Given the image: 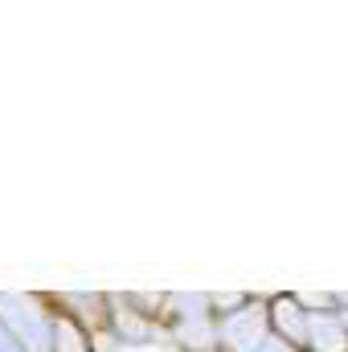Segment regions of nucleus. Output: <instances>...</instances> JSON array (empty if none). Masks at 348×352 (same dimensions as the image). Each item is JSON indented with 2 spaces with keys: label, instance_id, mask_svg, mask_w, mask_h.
I'll return each mask as SVG.
<instances>
[{
  "label": "nucleus",
  "instance_id": "f257e3e1",
  "mask_svg": "<svg viewBox=\"0 0 348 352\" xmlns=\"http://www.w3.org/2000/svg\"><path fill=\"white\" fill-rule=\"evenodd\" d=\"M54 303L25 291H0V324L21 340L25 352H54Z\"/></svg>",
  "mask_w": 348,
  "mask_h": 352
},
{
  "label": "nucleus",
  "instance_id": "f03ea898",
  "mask_svg": "<svg viewBox=\"0 0 348 352\" xmlns=\"http://www.w3.org/2000/svg\"><path fill=\"white\" fill-rule=\"evenodd\" d=\"M270 336V311L266 299H242L238 307L217 316V352H259Z\"/></svg>",
  "mask_w": 348,
  "mask_h": 352
},
{
  "label": "nucleus",
  "instance_id": "7ed1b4c3",
  "mask_svg": "<svg viewBox=\"0 0 348 352\" xmlns=\"http://www.w3.org/2000/svg\"><path fill=\"white\" fill-rule=\"evenodd\" d=\"M266 311H270V332L274 336H283L295 349H307L312 311H307L303 295H274V299H266Z\"/></svg>",
  "mask_w": 348,
  "mask_h": 352
},
{
  "label": "nucleus",
  "instance_id": "20e7f679",
  "mask_svg": "<svg viewBox=\"0 0 348 352\" xmlns=\"http://www.w3.org/2000/svg\"><path fill=\"white\" fill-rule=\"evenodd\" d=\"M50 303H54L58 316L83 324L94 336L107 332V295H98V291H62V295H54Z\"/></svg>",
  "mask_w": 348,
  "mask_h": 352
},
{
  "label": "nucleus",
  "instance_id": "39448f33",
  "mask_svg": "<svg viewBox=\"0 0 348 352\" xmlns=\"http://www.w3.org/2000/svg\"><path fill=\"white\" fill-rule=\"evenodd\" d=\"M107 336V332H102ZM94 332H87L83 324H74V320H66V316H58L54 320V352H94Z\"/></svg>",
  "mask_w": 348,
  "mask_h": 352
},
{
  "label": "nucleus",
  "instance_id": "423d86ee",
  "mask_svg": "<svg viewBox=\"0 0 348 352\" xmlns=\"http://www.w3.org/2000/svg\"><path fill=\"white\" fill-rule=\"evenodd\" d=\"M259 352H303V349H295V344H287L283 336H274V332H270V336L262 340V349H259Z\"/></svg>",
  "mask_w": 348,
  "mask_h": 352
},
{
  "label": "nucleus",
  "instance_id": "0eeeda50",
  "mask_svg": "<svg viewBox=\"0 0 348 352\" xmlns=\"http://www.w3.org/2000/svg\"><path fill=\"white\" fill-rule=\"evenodd\" d=\"M0 352H25V349H21V340H17L4 324H0Z\"/></svg>",
  "mask_w": 348,
  "mask_h": 352
}]
</instances>
